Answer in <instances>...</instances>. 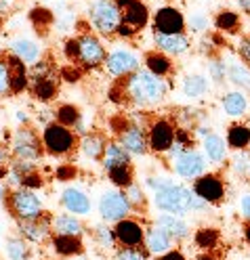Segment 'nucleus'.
Listing matches in <instances>:
<instances>
[{
    "label": "nucleus",
    "instance_id": "nucleus-1",
    "mask_svg": "<svg viewBox=\"0 0 250 260\" xmlns=\"http://www.w3.org/2000/svg\"><path fill=\"white\" fill-rule=\"evenodd\" d=\"M122 92L130 96V101H135L137 105H156L166 99L169 82L166 78H160L149 70H137L135 74L124 78Z\"/></svg>",
    "mask_w": 250,
    "mask_h": 260
},
{
    "label": "nucleus",
    "instance_id": "nucleus-2",
    "mask_svg": "<svg viewBox=\"0 0 250 260\" xmlns=\"http://www.w3.org/2000/svg\"><path fill=\"white\" fill-rule=\"evenodd\" d=\"M5 206L9 208V212L17 218V222L19 220H38L44 216L42 198H38L36 191L25 189V187L11 189Z\"/></svg>",
    "mask_w": 250,
    "mask_h": 260
},
{
    "label": "nucleus",
    "instance_id": "nucleus-3",
    "mask_svg": "<svg viewBox=\"0 0 250 260\" xmlns=\"http://www.w3.org/2000/svg\"><path fill=\"white\" fill-rule=\"evenodd\" d=\"M89 21L101 36H116L122 23L118 3L116 0H93L89 7Z\"/></svg>",
    "mask_w": 250,
    "mask_h": 260
},
{
    "label": "nucleus",
    "instance_id": "nucleus-4",
    "mask_svg": "<svg viewBox=\"0 0 250 260\" xmlns=\"http://www.w3.org/2000/svg\"><path fill=\"white\" fill-rule=\"evenodd\" d=\"M191 195H193V189L173 183L154 193V206L162 210L164 214L183 216L191 210Z\"/></svg>",
    "mask_w": 250,
    "mask_h": 260
},
{
    "label": "nucleus",
    "instance_id": "nucleus-5",
    "mask_svg": "<svg viewBox=\"0 0 250 260\" xmlns=\"http://www.w3.org/2000/svg\"><path fill=\"white\" fill-rule=\"evenodd\" d=\"M42 145L46 153H51L55 157H63V155H70L76 149L78 137L72 128L63 126L59 122H51L42 130Z\"/></svg>",
    "mask_w": 250,
    "mask_h": 260
},
{
    "label": "nucleus",
    "instance_id": "nucleus-6",
    "mask_svg": "<svg viewBox=\"0 0 250 260\" xmlns=\"http://www.w3.org/2000/svg\"><path fill=\"white\" fill-rule=\"evenodd\" d=\"M78 40V55H76V61L74 65L76 68H82V70H97L105 65V59H107V51L103 42L99 40L93 31H82L80 36H76Z\"/></svg>",
    "mask_w": 250,
    "mask_h": 260
},
{
    "label": "nucleus",
    "instance_id": "nucleus-7",
    "mask_svg": "<svg viewBox=\"0 0 250 260\" xmlns=\"http://www.w3.org/2000/svg\"><path fill=\"white\" fill-rule=\"evenodd\" d=\"M44 151V145L40 135L36 133L32 126H19L17 130L13 133L11 139V153L15 159H27V161H36L40 159Z\"/></svg>",
    "mask_w": 250,
    "mask_h": 260
},
{
    "label": "nucleus",
    "instance_id": "nucleus-8",
    "mask_svg": "<svg viewBox=\"0 0 250 260\" xmlns=\"http://www.w3.org/2000/svg\"><path fill=\"white\" fill-rule=\"evenodd\" d=\"M97 210H99V216H101L103 222H120L124 218H128L132 214V206L126 198L124 191H105L101 193L99 198V204H97Z\"/></svg>",
    "mask_w": 250,
    "mask_h": 260
},
{
    "label": "nucleus",
    "instance_id": "nucleus-9",
    "mask_svg": "<svg viewBox=\"0 0 250 260\" xmlns=\"http://www.w3.org/2000/svg\"><path fill=\"white\" fill-rule=\"evenodd\" d=\"M177 137V126L169 118H156L147 126V143L152 153H166Z\"/></svg>",
    "mask_w": 250,
    "mask_h": 260
},
{
    "label": "nucleus",
    "instance_id": "nucleus-10",
    "mask_svg": "<svg viewBox=\"0 0 250 260\" xmlns=\"http://www.w3.org/2000/svg\"><path fill=\"white\" fill-rule=\"evenodd\" d=\"M103 68L112 78H128L130 74L141 70V59L130 48H114L107 53Z\"/></svg>",
    "mask_w": 250,
    "mask_h": 260
},
{
    "label": "nucleus",
    "instance_id": "nucleus-11",
    "mask_svg": "<svg viewBox=\"0 0 250 260\" xmlns=\"http://www.w3.org/2000/svg\"><path fill=\"white\" fill-rule=\"evenodd\" d=\"M208 170V159L200 149H189L173 161V172L185 181H196Z\"/></svg>",
    "mask_w": 250,
    "mask_h": 260
},
{
    "label": "nucleus",
    "instance_id": "nucleus-12",
    "mask_svg": "<svg viewBox=\"0 0 250 260\" xmlns=\"http://www.w3.org/2000/svg\"><path fill=\"white\" fill-rule=\"evenodd\" d=\"M193 193H198L208 206L212 204H221L225 200V193H227V187H225V181L221 178V174H214V172H206L200 178H196L193 185H191Z\"/></svg>",
    "mask_w": 250,
    "mask_h": 260
},
{
    "label": "nucleus",
    "instance_id": "nucleus-13",
    "mask_svg": "<svg viewBox=\"0 0 250 260\" xmlns=\"http://www.w3.org/2000/svg\"><path fill=\"white\" fill-rule=\"evenodd\" d=\"M145 231H147V226L132 216L114 224L116 239H118V246L122 248H141L145 241Z\"/></svg>",
    "mask_w": 250,
    "mask_h": 260
},
{
    "label": "nucleus",
    "instance_id": "nucleus-14",
    "mask_svg": "<svg viewBox=\"0 0 250 260\" xmlns=\"http://www.w3.org/2000/svg\"><path fill=\"white\" fill-rule=\"evenodd\" d=\"M116 141H118L130 155H145L149 151L147 128H143L141 124H124Z\"/></svg>",
    "mask_w": 250,
    "mask_h": 260
},
{
    "label": "nucleus",
    "instance_id": "nucleus-15",
    "mask_svg": "<svg viewBox=\"0 0 250 260\" xmlns=\"http://www.w3.org/2000/svg\"><path fill=\"white\" fill-rule=\"evenodd\" d=\"M187 19L177 7H162L154 13V31L162 34H185Z\"/></svg>",
    "mask_w": 250,
    "mask_h": 260
},
{
    "label": "nucleus",
    "instance_id": "nucleus-16",
    "mask_svg": "<svg viewBox=\"0 0 250 260\" xmlns=\"http://www.w3.org/2000/svg\"><path fill=\"white\" fill-rule=\"evenodd\" d=\"M122 13V23L141 31L149 23V9L143 0H116Z\"/></svg>",
    "mask_w": 250,
    "mask_h": 260
},
{
    "label": "nucleus",
    "instance_id": "nucleus-17",
    "mask_svg": "<svg viewBox=\"0 0 250 260\" xmlns=\"http://www.w3.org/2000/svg\"><path fill=\"white\" fill-rule=\"evenodd\" d=\"M154 44H156V51L169 57H181L191 48V40L187 34H162V31H154Z\"/></svg>",
    "mask_w": 250,
    "mask_h": 260
},
{
    "label": "nucleus",
    "instance_id": "nucleus-18",
    "mask_svg": "<svg viewBox=\"0 0 250 260\" xmlns=\"http://www.w3.org/2000/svg\"><path fill=\"white\" fill-rule=\"evenodd\" d=\"M19 235L30 243H46L51 241V218H38V220H19L17 222Z\"/></svg>",
    "mask_w": 250,
    "mask_h": 260
},
{
    "label": "nucleus",
    "instance_id": "nucleus-19",
    "mask_svg": "<svg viewBox=\"0 0 250 260\" xmlns=\"http://www.w3.org/2000/svg\"><path fill=\"white\" fill-rule=\"evenodd\" d=\"M61 206L65 208V212L76 214V216L91 214V208H93L91 198L78 187H65L61 191Z\"/></svg>",
    "mask_w": 250,
    "mask_h": 260
},
{
    "label": "nucleus",
    "instance_id": "nucleus-20",
    "mask_svg": "<svg viewBox=\"0 0 250 260\" xmlns=\"http://www.w3.org/2000/svg\"><path fill=\"white\" fill-rule=\"evenodd\" d=\"M7 57V63H9V72H11V92L13 94H19L23 92L25 88H30L32 84V76H30V70H27V65L17 59L11 51L5 53Z\"/></svg>",
    "mask_w": 250,
    "mask_h": 260
},
{
    "label": "nucleus",
    "instance_id": "nucleus-21",
    "mask_svg": "<svg viewBox=\"0 0 250 260\" xmlns=\"http://www.w3.org/2000/svg\"><path fill=\"white\" fill-rule=\"evenodd\" d=\"M154 224L158 226V229H162L173 241H185L191 235L189 224L177 214H160Z\"/></svg>",
    "mask_w": 250,
    "mask_h": 260
},
{
    "label": "nucleus",
    "instance_id": "nucleus-22",
    "mask_svg": "<svg viewBox=\"0 0 250 260\" xmlns=\"http://www.w3.org/2000/svg\"><path fill=\"white\" fill-rule=\"evenodd\" d=\"M173 239L166 235L162 229H158V226H147V231H145V241H143V248L147 254H152V256H164L166 252H171L173 250Z\"/></svg>",
    "mask_w": 250,
    "mask_h": 260
},
{
    "label": "nucleus",
    "instance_id": "nucleus-23",
    "mask_svg": "<svg viewBox=\"0 0 250 260\" xmlns=\"http://www.w3.org/2000/svg\"><path fill=\"white\" fill-rule=\"evenodd\" d=\"M51 231L53 235H72V237H82L85 235V224H82L80 216L63 212L51 216Z\"/></svg>",
    "mask_w": 250,
    "mask_h": 260
},
{
    "label": "nucleus",
    "instance_id": "nucleus-24",
    "mask_svg": "<svg viewBox=\"0 0 250 260\" xmlns=\"http://www.w3.org/2000/svg\"><path fill=\"white\" fill-rule=\"evenodd\" d=\"M9 51L17 59H21L25 65H36L40 61V55H42V48L38 46V42L30 40V38H15V40H11Z\"/></svg>",
    "mask_w": 250,
    "mask_h": 260
},
{
    "label": "nucleus",
    "instance_id": "nucleus-25",
    "mask_svg": "<svg viewBox=\"0 0 250 260\" xmlns=\"http://www.w3.org/2000/svg\"><path fill=\"white\" fill-rule=\"evenodd\" d=\"M101 164H103L105 172L114 170V168H120V166H132V155L118 141H109L107 147H105V153L101 157Z\"/></svg>",
    "mask_w": 250,
    "mask_h": 260
},
{
    "label": "nucleus",
    "instance_id": "nucleus-26",
    "mask_svg": "<svg viewBox=\"0 0 250 260\" xmlns=\"http://www.w3.org/2000/svg\"><path fill=\"white\" fill-rule=\"evenodd\" d=\"M51 248L57 256L63 258H72V256H80L85 254V243L82 237H72V235H53L51 237Z\"/></svg>",
    "mask_w": 250,
    "mask_h": 260
},
{
    "label": "nucleus",
    "instance_id": "nucleus-27",
    "mask_svg": "<svg viewBox=\"0 0 250 260\" xmlns=\"http://www.w3.org/2000/svg\"><path fill=\"white\" fill-rule=\"evenodd\" d=\"M202 149H204V155L208 161H212V164H223L229 153V145L223 137L210 133L208 137L202 139Z\"/></svg>",
    "mask_w": 250,
    "mask_h": 260
},
{
    "label": "nucleus",
    "instance_id": "nucleus-28",
    "mask_svg": "<svg viewBox=\"0 0 250 260\" xmlns=\"http://www.w3.org/2000/svg\"><path fill=\"white\" fill-rule=\"evenodd\" d=\"M107 143L109 141H105V137L103 135H99V133H89V135H85L80 139V151L85 153L89 159H93V161H101V157H103V153H105V147H107Z\"/></svg>",
    "mask_w": 250,
    "mask_h": 260
},
{
    "label": "nucleus",
    "instance_id": "nucleus-29",
    "mask_svg": "<svg viewBox=\"0 0 250 260\" xmlns=\"http://www.w3.org/2000/svg\"><path fill=\"white\" fill-rule=\"evenodd\" d=\"M30 90L34 94V99L46 103V101H53L57 96V80L46 74V76H38V78H32V84Z\"/></svg>",
    "mask_w": 250,
    "mask_h": 260
},
{
    "label": "nucleus",
    "instance_id": "nucleus-30",
    "mask_svg": "<svg viewBox=\"0 0 250 260\" xmlns=\"http://www.w3.org/2000/svg\"><path fill=\"white\" fill-rule=\"evenodd\" d=\"M221 105L229 118H242L248 109V96L242 90H231V92L223 94Z\"/></svg>",
    "mask_w": 250,
    "mask_h": 260
},
{
    "label": "nucleus",
    "instance_id": "nucleus-31",
    "mask_svg": "<svg viewBox=\"0 0 250 260\" xmlns=\"http://www.w3.org/2000/svg\"><path fill=\"white\" fill-rule=\"evenodd\" d=\"M181 90L187 99H202V96L210 90V84H208V78L202 76V74H191V76H185L181 82Z\"/></svg>",
    "mask_w": 250,
    "mask_h": 260
},
{
    "label": "nucleus",
    "instance_id": "nucleus-32",
    "mask_svg": "<svg viewBox=\"0 0 250 260\" xmlns=\"http://www.w3.org/2000/svg\"><path fill=\"white\" fill-rule=\"evenodd\" d=\"M143 63H145V70H149L152 74H156L160 78H166V76L173 72V59L169 55L160 53V51L147 53L145 59H143Z\"/></svg>",
    "mask_w": 250,
    "mask_h": 260
},
{
    "label": "nucleus",
    "instance_id": "nucleus-33",
    "mask_svg": "<svg viewBox=\"0 0 250 260\" xmlns=\"http://www.w3.org/2000/svg\"><path fill=\"white\" fill-rule=\"evenodd\" d=\"M225 141H227L231 151L248 149V145H250V126H246V124H231L227 128Z\"/></svg>",
    "mask_w": 250,
    "mask_h": 260
},
{
    "label": "nucleus",
    "instance_id": "nucleus-34",
    "mask_svg": "<svg viewBox=\"0 0 250 260\" xmlns=\"http://www.w3.org/2000/svg\"><path fill=\"white\" fill-rule=\"evenodd\" d=\"M227 78L236 86L250 90V65H246L244 61H229L227 63Z\"/></svg>",
    "mask_w": 250,
    "mask_h": 260
},
{
    "label": "nucleus",
    "instance_id": "nucleus-35",
    "mask_svg": "<svg viewBox=\"0 0 250 260\" xmlns=\"http://www.w3.org/2000/svg\"><path fill=\"white\" fill-rule=\"evenodd\" d=\"M240 23H242L240 15L236 11H229V9L219 11L214 17V27L219 31H225V34H236L240 29Z\"/></svg>",
    "mask_w": 250,
    "mask_h": 260
},
{
    "label": "nucleus",
    "instance_id": "nucleus-36",
    "mask_svg": "<svg viewBox=\"0 0 250 260\" xmlns=\"http://www.w3.org/2000/svg\"><path fill=\"white\" fill-rule=\"evenodd\" d=\"M193 149V137L187 133L185 128H177V137H175V143H173V147L166 151L164 155H169L171 161H175L179 155H183L185 151Z\"/></svg>",
    "mask_w": 250,
    "mask_h": 260
},
{
    "label": "nucleus",
    "instance_id": "nucleus-37",
    "mask_svg": "<svg viewBox=\"0 0 250 260\" xmlns=\"http://www.w3.org/2000/svg\"><path fill=\"white\" fill-rule=\"evenodd\" d=\"M7 256H9V260H30L32 258L30 241H25L21 235L9 237L7 239Z\"/></svg>",
    "mask_w": 250,
    "mask_h": 260
},
{
    "label": "nucleus",
    "instance_id": "nucleus-38",
    "mask_svg": "<svg viewBox=\"0 0 250 260\" xmlns=\"http://www.w3.org/2000/svg\"><path fill=\"white\" fill-rule=\"evenodd\" d=\"M193 241H196V246H198L200 250L210 252V250H214L216 246H219L221 235H219V231H216V229H212V226H202V229L196 231Z\"/></svg>",
    "mask_w": 250,
    "mask_h": 260
},
{
    "label": "nucleus",
    "instance_id": "nucleus-39",
    "mask_svg": "<svg viewBox=\"0 0 250 260\" xmlns=\"http://www.w3.org/2000/svg\"><path fill=\"white\" fill-rule=\"evenodd\" d=\"M95 241L99 243V248L101 250H116V246H118V239H116V233L114 229L107 224V222H101V224H97L95 226Z\"/></svg>",
    "mask_w": 250,
    "mask_h": 260
},
{
    "label": "nucleus",
    "instance_id": "nucleus-40",
    "mask_svg": "<svg viewBox=\"0 0 250 260\" xmlns=\"http://www.w3.org/2000/svg\"><path fill=\"white\" fill-rule=\"evenodd\" d=\"M80 120H82V113L76 105H59L55 111V122L68 126V128H76Z\"/></svg>",
    "mask_w": 250,
    "mask_h": 260
},
{
    "label": "nucleus",
    "instance_id": "nucleus-41",
    "mask_svg": "<svg viewBox=\"0 0 250 260\" xmlns=\"http://www.w3.org/2000/svg\"><path fill=\"white\" fill-rule=\"evenodd\" d=\"M107 176H109V181L122 191L135 183V172H132V166H120V168L107 170Z\"/></svg>",
    "mask_w": 250,
    "mask_h": 260
},
{
    "label": "nucleus",
    "instance_id": "nucleus-42",
    "mask_svg": "<svg viewBox=\"0 0 250 260\" xmlns=\"http://www.w3.org/2000/svg\"><path fill=\"white\" fill-rule=\"evenodd\" d=\"M231 170L236 172L238 176L250 181V151L248 149H242V151L233 153V157H231Z\"/></svg>",
    "mask_w": 250,
    "mask_h": 260
},
{
    "label": "nucleus",
    "instance_id": "nucleus-43",
    "mask_svg": "<svg viewBox=\"0 0 250 260\" xmlns=\"http://www.w3.org/2000/svg\"><path fill=\"white\" fill-rule=\"evenodd\" d=\"M124 193H126V198H128V202H130V206H132V212H135V210H145L147 198H145V191H143L137 183H132L130 187H126Z\"/></svg>",
    "mask_w": 250,
    "mask_h": 260
},
{
    "label": "nucleus",
    "instance_id": "nucleus-44",
    "mask_svg": "<svg viewBox=\"0 0 250 260\" xmlns=\"http://www.w3.org/2000/svg\"><path fill=\"white\" fill-rule=\"evenodd\" d=\"M11 94V72L5 53H0V96Z\"/></svg>",
    "mask_w": 250,
    "mask_h": 260
},
{
    "label": "nucleus",
    "instance_id": "nucleus-45",
    "mask_svg": "<svg viewBox=\"0 0 250 260\" xmlns=\"http://www.w3.org/2000/svg\"><path fill=\"white\" fill-rule=\"evenodd\" d=\"M208 76L210 80H214L216 84H221L225 82V78H227V65L219 59H210L208 61Z\"/></svg>",
    "mask_w": 250,
    "mask_h": 260
},
{
    "label": "nucleus",
    "instance_id": "nucleus-46",
    "mask_svg": "<svg viewBox=\"0 0 250 260\" xmlns=\"http://www.w3.org/2000/svg\"><path fill=\"white\" fill-rule=\"evenodd\" d=\"M187 25H189V29L193 31V34H202V31L208 29L210 21H208L206 15H202V13H191L189 19H187Z\"/></svg>",
    "mask_w": 250,
    "mask_h": 260
},
{
    "label": "nucleus",
    "instance_id": "nucleus-47",
    "mask_svg": "<svg viewBox=\"0 0 250 260\" xmlns=\"http://www.w3.org/2000/svg\"><path fill=\"white\" fill-rule=\"evenodd\" d=\"M116 260H147V252H141V248H120L116 250Z\"/></svg>",
    "mask_w": 250,
    "mask_h": 260
},
{
    "label": "nucleus",
    "instance_id": "nucleus-48",
    "mask_svg": "<svg viewBox=\"0 0 250 260\" xmlns=\"http://www.w3.org/2000/svg\"><path fill=\"white\" fill-rule=\"evenodd\" d=\"M21 187H25V189H32V191H36V189H42V187H44V178H42V174H40L38 170H34L32 174L23 176V181H21Z\"/></svg>",
    "mask_w": 250,
    "mask_h": 260
},
{
    "label": "nucleus",
    "instance_id": "nucleus-49",
    "mask_svg": "<svg viewBox=\"0 0 250 260\" xmlns=\"http://www.w3.org/2000/svg\"><path fill=\"white\" fill-rule=\"evenodd\" d=\"M173 183L175 181H171V178H166V176H149V178H145V187H149L154 193L164 189V187H169V185H173Z\"/></svg>",
    "mask_w": 250,
    "mask_h": 260
},
{
    "label": "nucleus",
    "instance_id": "nucleus-50",
    "mask_svg": "<svg viewBox=\"0 0 250 260\" xmlns=\"http://www.w3.org/2000/svg\"><path fill=\"white\" fill-rule=\"evenodd\" d=\"M238 55L246 65H250V34H246L238 40Z\"/></svg>",
    "mask_w": 250,
    "mask_h": 260
},
{
    "label": "nucleus",
    "instance_id": "nucleus-51",
    "mask_svg": "<svg viewBox=\"0 0 250 260\" xmlns=\"http://www.w3.org/2000/svg\"><path fill=\"white\" fill-rule=\"evenodd\" d=\"M240 216L244 218V222H250V193L240 200Z\"/></svg>",
    "mask_w": 250,
    "mask_h": 260
},
{
    "label": "nucleus",
    "instance_id": "nucleus-52",
    "mask_svg": "<svg viewBox=\"0 0 250 260\" xmlns=\"http://www.w3.org/2000/svg\"><path fill=\"white\" fill-rule=\"evenodd\" d=\"M137 34H139V31L132 29V27L126 25V23H120L118 31H116V36H120V38H132V36H137Z\"/></svg>",
    "mask_w": 250,
    "mask_h": 260
},
{
    "label": "nucleus",
    "instance_id": "nucleus-53",
    "mask_svg": "<svg viewBox=\"0 0 250 260\" xmlns=\"http://www.w3.org/2000/svg\"><path fill=\"white\" fill-rule=\"evenodd\" d=\"M158 260H187L185 254L179 252V250H171V252H166L164 256H160Z\"/></svg>",
    "mask_w": 250,
    "mask_h": 260
},
{
    "label": "nucleus",
    "instance_id": "nucleus-54",
    "mask_svg": "<svg viewBox=\"0 0 250 260\" xmlns=\"http://www.w3.org/2000/svg\"><path fill=\"white\" fill-rule=\"evenodd\" d=\"M13 7H15V0H0V17L7 15V13H11Z\"/></svg>",
    "mask_w": 250,
    "mask_h": 260
},
{
    "label": "nucleus",
    "instance_id": "nucleus-55",
    "mask_svg": "<svg viewBox=\"0 0 250 260\" xmlns=\"http://www.w3.org/2000/svg\"><path fill=\"white\" fill-rule=\"evenodd\" d=\"M9 191H11V189H9V185H3V183H0V202H3V204L7 202Z\"/></svg>",
    "mask_w": 250,
    "mask_h": 260
},
{
    "label": "nucleus",
    "instance_id": "nucleus-56",
    "mask_svg": "<svg viewBox=\"0 0 250 260\" xmlns=\"http://www.w3.org/2000/svg\"><path fill=\"white\" fill-rule=\"evenodd\" d=\"M238 5H240V9H242V13L250 15V0H238Z\"/></svg>",
    "mask_w": 250,
    "mask_h": 260
},
{
    "label": "nucleus",
    "instance_id": "nucleus-57",
    "mask_svg": "<svg viewBox=\"0 0 250 260\" xmlns=\"http://www.w3.org/2000/svg\"><path fill=\"white\" fill-rule=\"evenodd\" d=\"M244 239H246V243L250 246V222H244Z\"/></svg>",
    "mask_w": 250,
    "mask_h": 260
},
{
    "label": "nucleus",
    "instance_id": "nucleus-58",
    "mask_svg": "<svg viewBox=\"0 0 250 260\" xmlns=\"http://www.w3.org/2000/svg\"><path fill=\"white\" fill-rule=\"evenodd\" d=\"M7 174H9V168H7V164H0V181H5V178H7Z\"/></svg>",
    "mask_w": 250,
    "mask_h": 260
},
{
    "label": "nucleus",
    "instance_id": "nucleus-59",
    "mask_svg": "<svg viewBox=\"0 0 250 260\" xmlns=\"http://www.w3.org/2000/svg\"><path fill=\"white\" fill-rule=\"evenodd\" d=\"M196 260H216V258H214L212 254H208V252H206V254H200Z\"/></svg>",
    "mask_w": 250,
    "mask_h": 260
},
{
    "label": "nucleus",
    "instance_id": "nucleus-60",
    "mask_svg": "<svg viewBox=\"0 0 250 260\" xmlns=\"http://www.w3.org/2000/svg\"><path fill=\"white\" fill-rule=\"evenodd\" d=\"M17 118H19V122H27V116H25V111H17Z\"/></svg>",
    "mask_w": 250,
    "mask_h": 260
},
{
    "label": "nucleus",
    "instance_id": "nucleus-61",
    "mask_svg": "<svg viewBox=\"0 0 250 260\" xmlns=\"http://www.w3.org/2000/svg\"><path fill=\"white\" fill-rule=\"evenodd\" d=\"M0 29H3V17H0Z\"/></svg>",
    "mask_w": 250,
    "mask_h": 260
},
{
    "label": "nucleus",
    "instance_id": "nucleus-62",
    "mask_svg": "<svg viewBox=\"0 0 250 260\" xmlns=\"http://www.w3.org/2000/svg\"><path fill=\"white\" fill-rule=\"evenodd\" d=\"M0 53H3V48H0Z\"/></svg>",
    "mask_w": 250,
    "mask_h": 260
}]
</instances>
